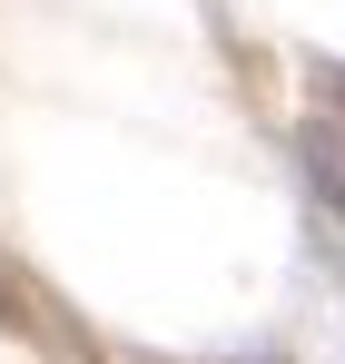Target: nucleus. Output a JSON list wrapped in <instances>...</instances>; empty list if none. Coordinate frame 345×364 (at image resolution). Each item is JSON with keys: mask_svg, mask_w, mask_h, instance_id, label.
<instances>
[{"mask_svg": "<svg viewBox=\"0 0 345 364\" xmlns=\"http://www.w3.org/2000/svg\"><path fill=\"white\" fill-rule=\"evenodd\" d=\"M296 168L316 187V207H326V237L345 246V119H306L296 128Z\"/></svg>", "mask_w": 345, "mask_h": 364, "instance_id": "1", "label": "nucleus"}, {"mask_svg": "<svg viewBox=\"0 0 345 364\" xmlns=\"http://www.w3.org/2000/svg\"><path fill=\"white\" fill-rule=\"evenodd\" d=\"M336 89H345V79H336Z\"/></svg>", "mask_w": 345, "mask_h": 364, "instance_id": "2", "label": "nucleus"}]
</instances>
